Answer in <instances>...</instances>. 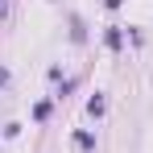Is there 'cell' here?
<instances>
[{"mask_svg": "<svg viewBox=\"0 0 153 153\" xmlns=\"http://www.w3.org/2000/svg\"><path fill=\"white\" fill-rule=\"evenodd\" d=\"M103 46H108V50H120V46H124V33H120V25H108V29H103Z\"/></svg>", "mask_w": 153, "mask_h": 153, "instance_id": "1", "label": "cell"}, {"mask_svg": "<svg viewBox=\"0 0 153 153\" xmlns=\"http://www.w3.org/2000/svg\"><path fill=\"white\" fill-rule=\"evenodd\" d=\"M75 149H83V153H95V137L79 128V132H75Z\"/></svg>", "mask_w": 153, "mask_h": 153, "instance_id": "2", "label": "cell"}, {"mask_svg": "<svg viewBox=\"0 0 153 153\" xmlns=\"http://www.w3.org/2000/svg\"><path fill=\"white\" fill-rule=\"evenodd\" d=\"M87 37V29H83V21L79 17H71V42H83Z\"/></svg>", "mask_w": 153, "mask_h": 153, "instance_id": "3", "label": "cell"}, {"mask_svg": "<svg viewBox=\"0 0 153 153\" xmlns=\"http://www.w3.org/2000/svg\"><path fill=\"white\" fill-rule=\"evenodd\" d=\"M87 112H91V116H103V95H91V100H87Z\"/></svg>", "mask_w": 153, "mask_h": 153, "instance_id": "4", "label": "cell"}, {"mask_svg": "<svg viewBox=\"0 0 153 153\" xmlns=\"http://www.w3.org/2000/svg\"><path fill=\"white\" fill-rule=\"evenodd\" d=\"M46 116H50V100H42L37 108H33V120H46Z\"/></svg>", "mask_w": 153, "mask_h": 153, "instance_id": "5", "label": "cell"}, {"mask_svg": "<svg viewBox=\"0 0 153 153\" xmlns=\"http://www.w3.org/2000/svg\"><path fill=\"white\" fill-rule=\"evenodd\" d=\"M103 4H108V8H120V4H124V0H103Z\"/></svg>", "mask_w": 153, "mask_h": 153, "instance_id": "6", "label": "cell"}, {"mask_svg": "<svg viewBox=\"0 0 153 153\" xmlns=\"http://www.w3.org/2000/svg\"><path fill=\"white\" fill-rule=\"evenodd\" d=\"M4 83H8V71H4V66H0V87H4Z\"/></svg>", "mask_w": 153, "mask_h": 153, "instance_id": "7", "label": "cell"}, {"mask_svg": "<svg viewBox=\"0 0 153 153\" xmlns=\"http://www.w3.org/2000/svg\"><path fill=\"white\" fill-rule=\"evenodd\" d=\"M4 13H8V0H0V17H4Z\"/></svg>", "mask_w": 153, "mask_h": 153, "instance_id": "8", "label": "cell"}]
</instances>
